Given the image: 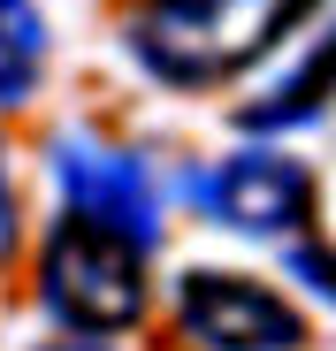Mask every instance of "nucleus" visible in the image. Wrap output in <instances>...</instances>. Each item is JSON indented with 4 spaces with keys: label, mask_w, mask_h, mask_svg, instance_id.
Returning a JSON list of instances; mask_svg holds the SVG:
<instances>
[{
    "label": "nucleus",
    "mask_w": 336,
    "mask_h": 351,
    "mask_svg": "<svg viewBox=\"0 0 336 351\" xmlns=\"http://www.w3.org/2000/svg\"><path fill=\"white\" fill-rule=\"evenodd\" d=\"M176 321L199 351H298L306 343V313L283 290L230 275V267H191L176 282Z\"/></svg>",
    "instance_id": "obj_5"
},
{
    "label": "nucleus",
    "mask_w": 336,
    "mask_h": 351,
    "mask_svg": "<svg viewBox=\"0 0 336 351\" xmlns=\"http://www.w3.org/2000/svg\"><path fill=\"white\" fill-rule=\"evenodd\" d=\"M306 8L313 0H138L123 16V46L160 84H221L298 31Z\"/></svg>",
    "instance_id": "obj_1"
},
{
    "label": "nucleus",
    "mask_w": 336,
    "mask_h": 351,
    "mask_svg": "<svg viewBox=\"0 0 336 351\" xmlns=\"http://www.w3.org/2000/svg\"><path fill=\"white\" fill-rule=\"evenodd\" d=\"M53 184L69 199V221L107 229V237H123L138 252L160 245V191H153V168L138 153L69 130V138H53Z\"/></svg>",
    "instance_id": "obj_3"
},
{
    "label": "nucleus",
    "mask_w": 336,
    "mask_h": 351,
    "mask_svg": "<svg viewBox=\"0 0 336 351\" xmlns=\"http://www.w3.org/2000/svg\"><path fill=\"white\" fill-rule=\"evenodd\" d=\"M291 267L306 275V290H321V298L336 306V252H313V245H298V252H291Z\"/></svg>",
    "instance_id": "obj_8"
},
{
    "label": "nucleus",
    "mask_w": 336,
    "mask_h": 351,
    "mask_svg": "<svg viewBox=\"0 0 336 351\" xmlns=\"http://www.w3.org/2000/svg\"><path fill=\"white\" fill-rule=\"evenodd\" d=\"M191 199L206 221L221 229H237V237H260V245H283L306 229L313 214V168L291 160V153H230V160H214L191 176Z\"/></svg>",
    "instance_id": "obj_4"
},
{
    "label": "nucleus",
    "mask_w": 336,
    "mask_h": 351,
    "mask_svg": "<svg viewBox=\"0 0 336 351\" xmlns=\"http://www.w3.org/2000/svg\"><path fill=\"white\" fill-rule=\"evenodd\" d=\"M38 298H46V313L62 328L123 336L145 313V252L107 237V229L62 221L53 245H46V267H38Z\"/></svg>",
    "instance_id": "obj_2"
},
{
    "label": "nucleus",
    "mask_w": 336,
    "mask_h": 351,
    "mask_svg": "<svg viewBox=\"0 0 336 351\" xmlns=\"http://www.w3.org/2000/svg\"><path fill=\"white\" fill-rule=\"evenodd\" d=\"M328 99H336V23H328V38H321L267 99H252V107L237 114V123H245V130H291V123H313Z\"/></svg>",
    "instance_id": "obj_6"
},
{
    "label": "nucleus",
    "mask_w": 336,
    "mask_h": 351,
    "mask_svg": "<svg viewBox=\"0 0 336 351\" xmlns=\"http://www.w3.org/2000/svg\"><path fill=\"white\" fill-rule=\"evenodd\" d=\"M16 245H23V221H16V184H8V168H0V267L16 260Z\"/></svg>",
    "instance_id": "obj_9"
},
{
    "label": "nucleus",
    "mask_w": 336,
    "mask_h": 351,
    "mask_svg": "<svg viewBox=\"0 0 336 351\" xmlns=\"http://www.w3.org/2000/svg\"><path fill=\"white\" fill-rule=\"evenodd\" d=\"M46 351H99V343H77V336H69V343H46Z\"/></svg>",
    "instance_id": "obj_10"
},
{
    "label": "nucleus",
    "mask_w": 336,
    "mask_h": 351,
    "mask_svg": "<svg viewBox=\"0 0 336 351\" xmlns=\"http://www.w3.org/2000/svg\"><path fill=\"white\" fill-rule=\"evenodd\" d=\"M46 69V16L38 0H0V107H23Z\"/></svg>",
    "instance_id": "obj_7"
}]
</instances>
